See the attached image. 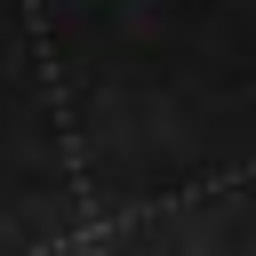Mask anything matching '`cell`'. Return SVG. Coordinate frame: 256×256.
Segmentation results:
<instances>
[]
</instances>
